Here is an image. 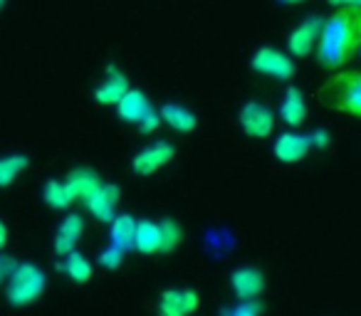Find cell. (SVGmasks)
Wrapping results in <instances>:
<instances>
[{"label":"cell","mask_w":361,"mask_h":316,"mask_svg":"<svg viewBox=\"0 0 361 316\" xmlns=\"http://www.w3.org/2000/svg\"><path fill=\"white\" fill-rule=\"evenodd\" d=\"M361 15L359 6L341 8L322 25L317 45H319V65L326 70H339L346 60H351L359 47Z\"/></svg>","instance_id":"1"},{"label":"cell","mask_w":361,"mask_h":316,"mask_svg":"<svg viewBox=\"0 0 361 316\" xmlns=\"http://www.w3.org/2000/svg\"><path fill=\"white\" fill-rule=\"evenodd\" d=\"M6 296L13 306H30L40 299V294L47 286V277L32 262H16L8 274Z\"/></svg>","instance_id":"2"},{"label":"cell","mask_w":361,"mask_h":316,"mask_svg":"<svg viewBox=\"0 0 361 316\" xmlns=\"http://www.w3.org/2000/svg\"><path fill=\"white\" fill-rule=\"evenodd\" d=\"M359 72H341V75L331 77L319 91L324 101L334 109H341L351 116L361 114V84H359Z\"/></svg>","instance_id":"3"},{"label":"cell","mask_w":361,"mask_h":316,"mask_svg":"<svg viewBox=\"0 0 361 316\" xmlns=\"http://www.w3.org/2000/svg\"><path fill=\"white\" fill-rule=\"evenodd\" d=\"M250 65L257 75L272 77V80H280V82L292 80V75H295V62L287 55H282L280 50H275V47H260L252 55Z\"/></svg>","instance_id":"4"},{"label":"cell","mask_w":361,"mask_h":316,"mask_svg":"<svg viewBox=\"0 0 361 316\" xmlns=\"http://www.w3.org/2000/svg\"><path fill=\"white\" fill-rule=\"evenodd\" d=\"M176 156V148L173 144H169V141H154L151 146H146V148H141L139 153L131 158V168H134V173H139V176H151V173H156L159 168L169 166L171 161H173Z\"/></svg>","instance_id":"5"},{"label":"cell","mask_w":361,"mask_h":316,"mask_svg":"<svg viewBox=\"0 0 361 316\" xmlns=\"http://www.w3.org/2000/svg\"><path fill=\"white\" fill-rule=\"evenodd\" d=\"M240 126L250 139H265L275 129V114L260 101H247L240 109Z\"/></svg>","instance_id":"6"},{"label":"cell","mask_w":361,"mask_h":316,"mask_svg":"<svg viewBox=\"0 0 361 316\" xmlns=\"http://www.w3.org/2000/svg\"><path fill=\"white\" fill-rule=\"evenodd\" d=\"M119 188L114 183H99L90 196L85 198V208L97 217L99 222H109L116 215V206H119Z\"/></svg>","instance_id":"7"},{"label":"cell","mask_w":361,"mask_h":316,"mask_svg":"<svg viewBox=\"0 0 361 316\" xmlns=\"http://www.w3.org/2000/svg\"><path fill=\"white\" fill-rule=\"evenodd\" d=\"M201 304V296L193 289L173 286L166 289L159 299V316H191Z\"/></svg>","instance_id":"8"},{"label":"cell","mask_w":361,"mask_h":316,"mask_svg":"<svg viewBox=\"0 0 361 316\" xmlns=\"http://www.w3.org/2000/svg\"><path fill=\"white\" fill-rule=\"evenodd\" d=\"M231 286L238 299H257L265 289V274L257 267H238L231 274Z\"/></svg>","instance_id":"9"},{"label":"cell","mask_w":361,"mask_h":316,"mask_svg":"<svg viewBox=\"0 0 361 316\" xmlns=\"http://www.w3.org/2000/svg\"><path fill=\"white\" fill-rule=\"evenodd\" d=\"M319 30H322V20L319 18H307L302 20V25H297L292 30L290 40H287V47L295 57H305L314 50L317 45V37H319Z\"/></svg>","instance_id":"10"},{"label":"cell","mask_w":361,"mask_h":316,"mask_svg":"<svg viewBox=\"0 0 361 316\" xmlns=\"http://www.w3.org/2000/svg\"><path fill=\"white\" fill-rule=\"evenodd\" d=\"M310 139L302 134H280L275 139V146H272V151H275V158L282 163H297L302 161L307 153H310Z\"/></svg>","instance_id":"11"},{"label":"cell","mask_w":361,"mask_h":316,"mask_svg":"<svg viewBox=\"0 0 361 316\" xmlns=\"http://www.w3.org/2000/svg\"><path fill=\"white\" fill-rule=\"evenodd\" d=\"M82 232H85V217L77 215V213L67 215L55 232V252L57 255L62 257L70 250H77V242H80Z\"/></svg>","instance_id":"12"},{"label":"cell","mask_w":361,"mask_h":316,"mask_svg":"<svg viewBox=\"0 0 361 316\" xmlns=\"http://www.w3.org/2000/svg\"><path fill=\"white\" fill-rule=\"evenodd\" d=\"M114 106L121 121H126V124H139L141 116L151 109V101L141 89H126L124 96H121Z\"/></svg>","instance_id":"13"},{"label":"cell","mask_w":361,"mask_h":316,"mask_svg":"<svg viewBox=\"0 0 361 316\" xmlns=\"http://www.w3.org/2000/svg\"><path fill=\"white\" fill-rule=\"evenodd\" d=\"M126 89H129V80H126V75L116 70V67H109V70H106V80L94 89V99L104 106H114L116 101L124 96Z\"/></svg>","instance_id":"14"},{"label":"cell","mask_w":361,"mask_h":316,"mask_svg":"<svg viewBox=\"0 0 361 316\" xmlns=\"http://www.w3.org/2000/svg\"><path fill=\"white\" fill-rule=\"evenodd\" d=\"M159 116H161V124H169L171 129L180 131V134H188V131H193L198 124L196 114H193L191 109H186L183 104H173V101L161 106Z\"/></svg>","instance_id":"15"},{"label":"cell","mask_w":361,"mask_h":316,"mask_svg":"<svg viewBox=\"0 0 361 316\" xmlns=\"http://www.w3.org/2000/svg\"><path fill=\"white\" fill-rule=\"evenodd\" d=\"M280 116L285 124L290 126H302L307 119V101H305V94L302 89L297 87H290L282 96V104H280Z\"/></svg>","instance_id":"16"},{"label":"cell","mask_w":361,"mask_h":316,"mask_svg":"<svg viewBox=\"0 0 361 316\" xmlns=\"http://www.w3.org/2000/svg\"><path fill=\"white\" fill-rule=\"evenodd\" d=\"M109 240L114 247H119V250L129 252L134 250V230H136V220L131 215H126V213H121V215H114L109 220Z\"/></svg>","instance_id":"17"},{"label":"cell","mask_w":361,"mask_h":316,"mask_svg":"<svg viewBox=\"0 0 361 316\" xmlns=\"http://www.w3.org/2000/svg\"><path fill=\"white\" fill-rule=\"evenodd\" d=\"M161 245V235H159V222L154 220H136V230H134V250L141 255H154L159 252Z\"/></svg>","instance_id":"18"},{"label":"cell","mask_w":361,"mask_h":316,"mask_svg":"<svg viewBox=\"0 0 361 316\" xmlns=\"http://www.w3.org/2000/svg\"><path fill=\"white\" fill-rule=\"evenodd\" d=\"M60 270L65 272L75 284H85V282L92 279V262L77 250H70L67 255H62Z\"/></svg>","instance_id":"19"},{"label":"cell","mask_w":361,"mask_h":316,"mask_svg":"<svg viewBox=\"0 0 361 316\" xmlns=\"http://www.w3.org/2000/svg\"><path fill=\"white\" fill-rule=\"evenodd\" d=\"M99 183H102L99 176H97L92 168H75V171L67 176V186H70L75 201H85Z\"/></svg>","instance_id":"20"},{"label":"cell","mask_w":361,"mask_h":316,"mask_svg":"<svg viewBox=\"0 0 361 316\" xmlns=\"http://www.w3.org/2000/svg\"><path fill=\"white\" fill-rule=\"evenodd\" d=\"M42 198H45V203L52 210H65V208H70L75 203V196H72L67 181H50L42 188Z\"/></svg>","instance_id":"21"},{"label":"cell","mask_w":361,"mask_h":316,"mask_svg":"<svg viewBox=\"0 0 361 316\" xmlns=\"http://www.w3.org/2000/svg\"><path fill=\"white\" fill-rule=\"evenodd\" d=\"M30 158L23 153H11L0 158V186H11L18 176L27 168Z\"/></svg>","instance_id":"22"},{"label":"cell","mask_w":361,"mask_h":316,"mask_svg":"<svg viewBox=\"0 0 361 316\" xmlns=\"http://www.w3.org/2000/svg\"><path fill=\"white\" fill-rule=\"evenodd\" d=\"M159 235H161V245H159V252H171L180 245L183 240V230L176 220H164L159 222Z\"/></svg>","instance_id":"23"},{"label":"cell","mask_w":361,"mask_h":316,"mask_svg":"<svg viewBox=\"0 0 361 316\" xmlns=\"http://www.w3.org/2000/svg\"><path fill=\"white\" fill-rule=\"evenodd\" d=\"M221 316H262V306L257 299H240L235 306H228Z\"/></svg>","instance_id":"24"},{"label":"cell","mask_w":361,"mask_h":316,"mask_svg":"<svg viewBox=\"0 0 361 316\" xmlns=\"http://www.w3.org/2000/svg\"><path fill=\"white\" fill-rule=\"evenodd\" d=\"M124 257H126L124 250L109 245V247H104V250L99 252V265L104 267V270H119V267L124 265Z\"/></svg>","instance_id":"25"},{"label":"cell","mask_w":361,"mask_h":316,"mask_svg":"<svg viewBox=\"0 0 361 316\" xmlns=\"http://www.w3.org/2000/svg\"><path fill=\"white\" fill-rule=\"evenodd\" d=\"M139 131L141 134H154V131H159V126H161V116H159V111L154 109V106H151L149 111H146L144 116H141V121L139 124Z\"/></svg>","instance_id":"26"},{"label":"cell","mask_w":361,"mask_h":316,"mask_svg":"<svg viewBox=\"0 0 361 316\" xmlns=\"http://www.w3.org/2000/svg\"><path fill=\"white\" fill-rule=\"evenodd\" d=\"M307 139H310L312 148H326V146H329V134H326V131H314V134H310Z\"/></svg>","instance_id":"27"},{"label":"cell","mask_w":361,"mask_h":316,"mask_svg":"<svg viewBox=\"0 0 361 316\" xmlns=\"http://www.w3.org/2000/svg\"><path fill=\"white\" fill-rule=\"evenodd\" d=\"M13 265H16V262H13L8 255H3V252H0V284H3V282L8 279V274H11V270H13Z\"/></svg>","instance_id":"28"},{"label":"cell","mask_w":361,"mask_h":316,"mask_svg":"<svg viewBox=\"0 0 361 316\" xmlns=\"http://www.w3.org/2000/svg\"><path fill=\"white\" fill-rule=\"evenodd\" d=\"M329 3L336 8H351V6H359L361 0H329Z\"/></svg>","instance_id":"29"},{"label":"cell","mask_w":361,"mask_h":316,"mask_svg":"<svg viewBox=\"0 0 361 316\" xmlns=\"http://www.w3.org/2000/svg\"><path fill=\"white\" fill-rule=\"evenodd\" d=\"M6 242H8V227H6V222L0 220V250L6 247Z\"/></svg>","instance_id":"30"},{"label":"cell","mask_w":361,"mask_h":316,"mask_svg":"<svg viewBox=\"0 0 361 316\" xmlns=\"http://www.w3.org/2000/svg\"><path fill=\"white\" fill-rule=\"evenodd\" d=\"M280 3H287V6H295V3H302V0H280Z\"/></svg>","instance_id":"31"},{"label":"cell","mask_w":361,"mask_h":316,"mask_svg":"<svg viewBox=\"0 0 361 316\" xmlns=\"http://www.w3.org/2000/svg\"><path fill=\"white\" fill-rule=\"evenodd\" d=\"M3 6H6V0H0V11H3Z\"/></svg>","instance_id":"32"}]
</instances>
